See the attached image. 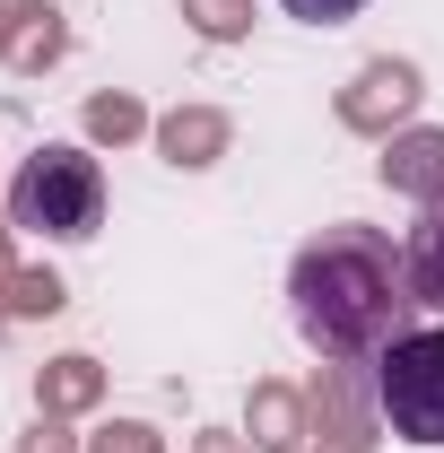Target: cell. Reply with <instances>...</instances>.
<instances>
[{"instance_id":"6da1fadb","label":"cell","mask_w":444,"mask_h":453,"mask_svg":"<svg viewBox=\"0 0 444 453\" xmlns=\"http://www.w3.org/2000/svg\"><path fill=\"white\" fill-rule=\"evenodd\" d=\"M287 296H296V332L314 340L332 366H366L401 332V305H418L410 296V262L392 253L375 226H323L296 253Z\"/></svg>"},{"instance_id":"7a4b0ae2","label":"cell","mask_w":444,"mask_h":453,"mask_svg":"<svg viewBox=\"0 0 444 453\" xmlns=\"http://www.w3.org/2000/svg\"><path fill=\"white\" fill-rule=\"evenodd\" d=\"M9 226H27V235H61V244H79V235H96L105 226V174L88 149H35L18 183H9Z\"/></svg>"},{"instance_id":"3957f363","label":"cell","mask_w":444,"mask_h":453,"mask_svg":"<svg viewBox=\"0 0 444 453\" xmlns=\"http://www.w3.org/2000/svg\"><path fill=\"white\" fill-rule=\"evenodd\" d=\"M375 418L401 445H444V332H392L375 357Z\"/></svg>"},{"instance_id":"277c9868","label":"cell","mask_w":444,"mask_h":453,"mask_svg":"<svg viewBox=\"0 0 444 453\" xmlns=\"http://www.w3.org/2000/svg\"><path fill=\"white\" fill-rule=\"evenodd\" d=\"M384 183L410 201H444V131H410L384 149Z\"/></svg>"},{"instance_id":"5b68a950","label":"cell","mask_w":444,"mask_h":453,"mask_svg":"<svg viewBox=\"0 0 444 453\" xmlns=\"http://www.w3.org/2000/svg\"><path fill=\"white\" fill-rule=\"evenodd\" d=\"M401 262H410V296H418V305H444V201H436V219L410 235Z\"/></svg>"},{"instance_id":"8992f818","label":"cell","mask_w":444,"mask_h":453,"mask_svg":"<svg viewBox=\"0 0 444 453\" xmlns=\"http://www.w3.org/2000/svg\"><path fill=\"white\" fill-rule=\"evenodd\" d=\"M357 88H366V96H348V122H375L384 96H392V105H410V96H418V70H410V61H375Z\"/></svg>"},{"instance_id":"52a82bcc","label":"cell","mask_w":444,"mask_h":453,"mask_svg":"<svg viewBox=\"0 0 444 453\" xmlns=\"http://www.w3.org/2000/svg\"><path fill=\"white\" fill-rule=\"evenodd\" d=\"M166 149H174V166H210V157L226 149V122H218V113H174Z\"/></svg>"},{"instance_id":"ba28073f","label":"cell","mask_w":444,"mask_h":453,"mask_svg":"<svg viewBox=\"0 0 444 453\" xmlns=\"http://www.w3.org/2000/svg\"><path fill=\"white\" fill-rule=\"evenodd\" d=\"M9 18H18V27H9V53L27 61V70L61 53V18H53V9H9Z\"/></svg>"},{"instance_id":"9c48e42d","label":"cell","mask_w":444,"mask_h":453,"mask_svg":"<svg viewBox=\"0 0 444 453\" xmlns=\"http://www.w3.org/2000/svg\"><path fill=\"white\" fill-rule=\"evenodd\" d=\"M279 9H287V18H305V27H348L366 0H279Z\"/></svg>"},{"instance_id":"30bf717a","label":"cell","mask_w":444,"mask_h":453,"mask_svg":"<svg viewBox=\"0 0 444 453\" xmlns=\"http://www.w3.org/2000/svg\"><path fill=\"white\" fill-rule=\"evenodd\" d=\"M96 393V375H88V357H61V375H53V401H88Z\"/></svg>"},{"instance_id":"8fae6325","label":"cell","mask_w":444,"mask_h":453,"mask_svg":"<svg viewBox=\"0 0 444 453\" xmlns=\"http://www.w3.org/2000/svg\"><path fill=\"white\" fill-rule=\"evenodd\" d=\"M88 122H96V131H113V140H122V131H140V105H122V96H105V105H88Z\"/></svg>"},{"instance_id":"7c38bea8","label":"cell","mask_w":444,"mask_h":453,"mask_svg":"<svg viewBox=\"0 0 444 453\" xmlns=\"http://www.w3.org/2000/svg\"><path fill=\"white\" fill-rule=\"evenodd\" d=\"M192 9H201V27H210V35H235V27H244V9H235V0H192Z\"/></svg>"},{"instance_id":"4fadbf2b","label":"cell","mask_w":444,"mask_h":453,"mask_svg":"<svg viewBox=\"0 0 444 453\" xmlns=\"http://www.w3.org/2000/svg\"><path fill=\"white\" fill-rule=\"evenodd\" d=\"M18 305H27V314H53V305H61V280H18Z\"/></svg>"},{"instance_id":"5bb4252c","label":"cell","mask_w":444,"mask_h":453,"mask_svg":"<svg viewBox=\"0 0 444 453\" xmlns=\"http://www.w3.org/2000/svg\"><path fill=\"white\" fill-rule=\"evenodd\" d=\"M262 445H296V436H287V401H279V393H262Z\"/></svg>"},{"instance_id":"9a60e30c","label":"cell","mask_w":444,"mask_h":453,"mask_svg":"<svg viewBox=\"0 0 444 453\" xmlns=\"http://www.w3.org/2000/svg\"><path fill=\"white\" fill-rule=\"evenodd\" d=\"M96 453H157V445H149V427H105Z\"/></svg>"},{"instance_id":"2e32d148","label":"cell","mask_w":444,"mask_h":453,"mask_svg":"<svg viewBox=\"0 0 444 453\" xmlns=\"http://www.w3.org/2000/svg\"><path fill=\"white\" fill-rule=\"evenodd\" d=\"M27 453H70V445H61V427H35V445H27Z\"/></svg>"}]
</instances>
